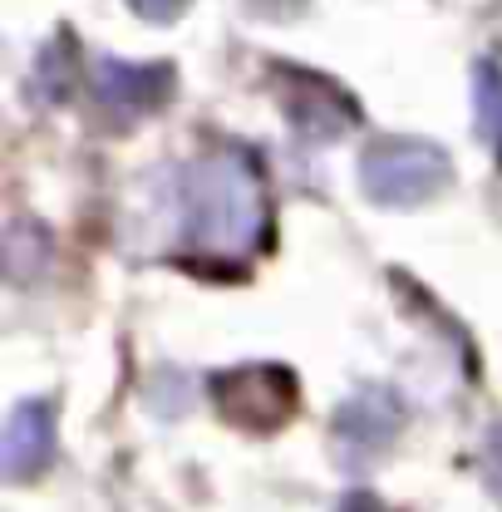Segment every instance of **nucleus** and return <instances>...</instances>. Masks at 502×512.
I'll list each match as a JSON object with an SVG mask.
<instances>
[{"label": "nucleus", "mask_w": 502, "mask_h": 512, "mask_svg": "<svg viewBox=\"0 0 502 512\" xmlns=\"http://www.w3.org/2000/svg\"><path fill=\"white\" fill-rule=\"evenodd\" d=\"M45 227L40 222H15L10 232H5V271H10V281H35L40 276V266H45Z\"/></svg>", "instance_id": "6e6552de"}, {"label": "nucleus", "mask_w": 502, "mask_h": 512, "mask_svg": "<svg viewBox=\"0 0 502 512\" xmlns=\"http://www.w3.org/2000/svg\"><path fill=\"white\" fill-rule=\"evenodd\" d=\"M453 183V163L429 138H379L360 158V188L379 207H419Z\"/></svg>", "instance_id": "f03ea898"}, {"label": "nucleus", "mask_w": 502, "mask_h": 512, "mask_svg": "<svg viewBox=\"0 0 502 512\" xmlns=\"http://www.w3.org/2000/svg\"><path fill=\"white\" fill-rule=\"evenodd\" d=\"M286 114L311 138H335L355 124V104L325 79H301V94H286Z\"/></svg>", "instance_id": "0eeeda50"}, {"label": "nucleus", "mask_w": 502, "mask_h": 512, "mask_svg": "<svg viewBox=\"0 0 502 512\" xmlns=\"http://www.w3.org/2000/svg\"><path fill=\"white\" fill-rule=\"evenodd\" d=\"M271 232L266 178L242 148H222L183 173V237L207 261H247Z\"/></svg>", "instance_id": "f257e3e1"}, {"label": "nucleus", "mask_w": 502, "mask_h": 512, "mask_svg": "<svg viewBox=\"0 0 502 512\" xmlns=\"http://www.w3.org/2000/svg\"><path fill=\"white\" fill-rule=\"evenodd\" d=\"M35 89H40V99H50V104H60L64 94H69V64H64V40H55L40 64H35Z\"/></svg>", "instance_id": "9d476101"}, {"label": "nucleus", "mask_w": 502, "mask_h": 512, "mask_svg": "<svg viewBox=\"0 0 502 512\" xmlns=\"http://www.w3.org/2000/svg\"><path fill=\"white\" fill-rule=\"evenodd\" d=\"M55 458V404L50 399H25L10 409L5 434H0V473L5 483H30L45 473Z\"/></svg>", "instance_id": "423d86ee"}, {"label": "nucleus", "mask_w": 502, "mask_h": 512, "mask_svg": "<svg viewBox=\"0 0 502 512\" xmlns=\"http://www.w3.org/2000/svg\"><path fill=\"white\" fill-rule=\"evenodd\" d=\"M404 429V404L399 394L379 389V384H365L360 394L345 399V409L335 414V448L345 463H365L389 448V439Z\"/></svg>", "instance_id": "20e7f679"}, {"label": "nucleus", "mask_w": 502, "mask_h": 512, "mask_svg": "<svg viewBox=\"0 0 502 512\" xmlns=\"http://www.w3.org/2000/svg\"><path fill=\"white\" fill-rule=\"evenodd\" d=\"M212 399H217V414L237 424L242 434H276L291 424L301 389L286 365H242V370L212 375Z\"/></svg>", "instance_id": "7ed1b4c3"}, {"label": "nucleus", "mask_w": 502, "mask_h": 512, "mask_svg": "<svg viewBox=\"0 0 502 512\" xmlns=\"http://www.w3.org/2000/svg\"><path fill=\"white\" fill-rule=\"evenodd\" d=\"M473 114L488 143H502V69L493 60L473 64Z\"/></svg>", "instance_id": "1a4fd4ad"}, {"label": "nucleus", "mask_w": 502, "mask_h": 512, "mask_svg": "<svg viewBox=\"0 0 502 512\" xmlns=\"http://www.w3.org/2000/svg\"><path fill=\"white\" fill-rule=\"evenodd\" d=\"M94 99L119 114V119H138V114H153L173 99L178 89V74L173 64H133V60H99L94 64Z\"/></svg>", "instance_id": "39448f33"}, {"label": "nucleus", "mask_w": 502, "mask_h": 512, "mask_svg": "<svg viewBox=\"0 0 502 512\" xmlns=\"http://www.w3.org/2000/svg\"><path fill=\"white\" fill-rule=\"evenodd\" d=\"M128 5H133V15H143V20H153V25H168V20L183 15L188 0H128Z\"/></svg>", "instance_id": "9b49d317"}]
</instances>
